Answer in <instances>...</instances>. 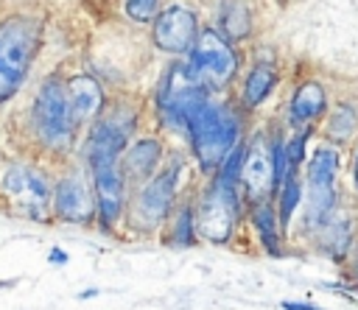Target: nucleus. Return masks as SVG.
Returning a JSON list of instances; mask_svg holds the SVG:
<instances>
[{"instance_id": "obj_21", "label": "nucleus", "mask_w": 358, "mask_h": 310, "mask_svg": "<svg viewBox=\"0 0 358 310\" xmlns=\"http://www.w3.org/2000/svg\"><path fill=\"white\" fill-rule=\"evenodd\" d=\"M296 204H299V179H296V173H291L280 187V226H285L291 221Z\"/></svg>"}, {"instance_id": "obj_2", "label": "nucleus", "mask_w": 358, "mask_h": 310, "mask_svg": "<svg viewBox=\"0 0 358 310\" xmlns=\"http://www.w3.org/2000/svg\"><path fill=\"white\" fill-rule=\"evenodd\" d=\"M39 28L28 17H8L0 25V103L8 101L25 81Z\"/></svg>"}, {"instance_id": "obj_28", "label": "nucleus", "mask_w": 358, "mask_h": 310, "mask_svg": "<svg viewBox=\"0 0 358 310\" xmlns=\"http://www.w3.org/2000/svg\"><path fill=\"white\" fill-rule=\"evenodd\" d=\"M355 274H358V257H355Z\"/></svg>"}, {"instance_id": "obj_24", "label": "nucleus", "mask_w": 358, "mask_h": 310, "mask_svg": "<svg viewBox=\"0 0 358 310\" xmlns=\"http://www.w3.org/2000/svg\"><path fill=\"white\" fill-rule=\"evenodd\" d=\"M305 140H308V134L305 131H299L288 145H285V156H288V165H291V173H296V168H299V162H302V151H305Z\"/></svg>"}, {"instance_id": "obj_20", "label": "nucleus", "mask_w": 358, "mask_h": 310, "mask_svg": "<svg viewBox=\"0 0 358 310\" xmlns=\"http://www.w3.org/2000/svg\"><path fill=\"white\" fill-rule=\"evenodd\" d=\"M355 131H358V115H355V109L352 106H336V112L330 115V120H327V134H330V140H336V142H347L350 137H355Z\"/></svg>"}, {"instance_id": "obj_25", "label": "nucleus", "mask_w": 358, "mask_h": 310, "mask_svg": "<svg viewBox=\"0 0 358 310\" xmlns=\"http://www.w3.org/2000/svg\"><path fill=\"white\" fill-rule=\"evenodd\" d=\"M285 310H319L316 304H308V302H282Z\"/></svg>"}, {"instance_id": "obj_12", "label": "nucleus", "mask_w": 358, "mask_h": 310, "mask_svg": "<svg viewBox=\"0 0 358 310\" xmlns=\"http://www.w3.org/2000/svg\"><path fill=\"white\" fill-rule=\"evenodd\" d=\"M53 209L59 218L70 223H90L92 218V198L87 184L78 176H64L53 193Z\"/></svg>"}, {"instance_id": "obj_18", "label": "nucleus", "mask_w": 358, "mask_h": 310, "mask_svg": "<svg viewBox=\"0 0 358 310\" xmlns=\"http://www.w3.org/2000/svg\"><path fill=\"white\" fill-rule=\"evenodd\" d=\"M252 221H255V229L260 232L263 246H266L268 251H277V246H280V223H277V218H274L271 204L255 201V207H252Z\"/></svg>"}, {"instance_id": "obj_6", "label": "nucleus", "mask_w": 358, "mask_h": 310, "mask_svg": "<svg viewBox=\"0 0 358 310\" xmlns=\"http://www.w3.org/2000/svg\"><path fill=\"white\" fill-rule=\"evenodd\" d=\"M235 221H238V190L215 182L199 207L196 232H201V237L213 243H224L229 240Z\"/></svg>"}, {"instance_id": "obj_1", "label": "nucleus", "mask_w": 358, "mask_h": 310, "mask_svg": "<svg viewBox=\"0 0 358 310\" xmlns=\"http://www.w3.org/2000/svg\"><path fill=\"white\" fill-rule=\"evenodd\" d=\"M185 128L193 137V148H196V156H199L201 168L204 170H213L238 145L241 120H238V115L229 106H218V103L204 101L190 115V120H187Z\"/></svg>"}, {"instance_id": "obj_19", "label": "nucleus", "mask_w": 358, "mask_h": 310, "mask_svg": "<svg viewBox=\"0 0 358 310\" xmlns=\"http://www.w3.org/2000/svg\"><path fill=\"white\" fill-rule=\"evenodd\" d=\"M221 28L229 39H243L249 34V11L243 0H224L221 6Z\"/></svg>"}, {"instance_id": "obj_13", "label": "nucleus", "mask_w": 358, "mask_h": 310, "mask_svg": "<svg viewBox=\"0 0 358 310\" xmlns=\"http://www.w3.org/2000/svg\"><path fill=\"white\" fill-rule=\"evenodd\" d=\"M67 95H70V106H73L76 120H90V117H95V115L101 112V106H103V89H101V84H98L92 75H87V73L73 75V78L67 81Z\"/></svg>"}, {"instance_id": "obj_10", "label": "nucleus", "mask_w": 358, "mask_h": 310, "mask_svg": "<svg viewBox=\"0 0 358 310\" xmlns=\"http://www.w3.org/2000/svg\"><path fill=\"white\" fill-rule=\"evenodd\" d=\"M241 182L252 201H266L268 190L274 187V151L263 137H255L246 148Z\"/></svg>"}, {"instance_id": "obj_17", "label": "nucleus", "mask_w": 358, "mask_h": 310, "mask_svg": "<svg viewBox=\"0 0 358 310\" xmlns=\"http://www.w3.org/2000/svg\"><path fill=\"white\" fill-rule=\"evenodd\" d=\"M322 232V243L333 257H344L350 249V221L344 215H330L327 223L319 229Z\"/></svg>"}, {"instance_id": "obj_14", "label": "nucleus", "mask_w": 358, "mask_h": 310, "mask_svg": "<svg viewBox=\"0 0 358 310\" xmlns=\"http://www.w3.org/2000/svg\"><path fill=\"white\" fill-rule=\"evenodd\" d=\"M327 109V92L322 84L316 81H305L296 87L294 98H291V106H288V117L294 126H302V123H310L313 117H319L322 112Z\"/></svg>"}, {"instance_id": "obj_4", "label": "nucleus", "mask_w": 358, "mask_h": 310, "mask_svg": "<svg viewBox=\"0 0 358 310\" xmlns=\"http://www.w3.org/2000/svg\"><path fill=\"white\" fill-rule=\"evenodd\" d=\"M338 151L330 145H322L310 162H308V204L305 218L310 229H322L327 218L336 212L338 198Z\"/></svg>"}, {"instance_id": "obj_23", "label": "nucleus", "mask_w": 358, "mask_h": 310, "mask_svg": "<svg viewBox=\"0 0 358 310\" xmlns=\"http://www.w3.org/2000/svg\"><path fill=\"white\" fill-rule=\"evenodd\" d=\"M126 14L137 22H151L157 14V0H126Z\"/></svg>"}, {"instance_id": "obj_27", "label": "nucleus", "mask_w": 358, "mask_h": 310, "mask_svg": "<svg viewBox=\"0 0 358 310\" xmlns=\"http://www.w3.org/2000/svg\"><path fill=\"white\" fill-rule=\"evenodd\" d=\"M352 176H355V184H358V154H355V168H352Z\"/></svg>"}, {"instance_id": "obj_15", "label": "nucleus", "mask_w": 358, "mask_h": 310, "mask_svg": "<svg viewBox=\"0 0 358 310\" xmlns=\"http://www.w3.org/2000/svg\"><path fill=\"white\" fill-rule=\"evenodd\" d=\"M162 159V145L157 140H137L123 156V173L131 179H148Z\"/></svg>"}, {"instance_id": "obj_11", "label": "nucleus", "mask_w": 358, "mask_h": 310, "mask_svg": "<svg viewBox=\"0 0 358 310\" xmlns=\"http://www.w3.org/2000/svg\"><path fill=\"white\" fill-rule=\"evenodd\" d=\"M176 195V168L151 176V182H145V187L137 195V218L143 226H157L165 221L171 204Z\"/></svg>"}, {"instance_id": "obj_8", "label": "nucleus", "mask_w": 358, "mask_h": 310, "mask_svg": "<svg viewBox=\"0 0 358 310\" xmlns=\"http://www.w3.org/2000/svg\"><path fill=\"white\" fill-rule=\"evenodd\" d=\"M3 190L11 195V201L28 218H45L48 215L50 190H48L45 179L39 173H34L31 168H22V165L8 168L6 176H3Z\"/></svg>"}, {"instance_id": "obj_3", "label": "nucleus", "mask_w": 358, "mask_h": 310, "mask_svg": "<svg viewBox=\"0 0 358 310\" xmlns=\"http://www.w3.org/2000/svg\"><path fill=\"white\" fill-rule=\"evenodd\" d=\"M187 70H190V75H193V81L199 87L221 89L238 73V56H235L232 45L218 31L204 28L201 36L196 39L193 50H190Z\"/></svg>"}, {"instance_id": "obj_5", "label": "nucleus", "mask_w": 358, "mask_h": 310, "mask_svg": "<svg viewBox=\"0 0 358 310\" xmlns=\"http://www.w3.org/2000/svg\"><path fill=\"white\" fill-rule=\"evenodd\" d=\"M95 187V207L103 226H112L123 209V173L117 168V151L109 148H87Z\"/></svg>"}, {"instance_id": "obj_7", "label": "nucleus", "mask_w": 358, "mask_h": 310, "mask_svg": "<svg viewBox=\"0 0 358 310\" xmlns=\"http://www.w3.org/2000/svg\"><path fill=\"white\" fill-rule=\"evenodd\" d=\"M36 123H39V131L48 142H64L70 140V131H73V123H76V115H73V106H70V95L64 92V87L50 78L42 84L39 95H36Z\"/></svg>"}, {"instance_id": "obj_9", "label": "nucleus", "mask_w": 358, "mask_h": 310, "mask_svg": "<svg viewBox=\"0 0 358 310\" xmlns=\"http://www.w3.org/2000/svg\"><path fill=\"white\" fill-rule=\"evenodd\" d=\"M196 14L185 6H171L159 11L154 22V42L168 53H187L196 45Z\"/></svg>"}, {"instance_id": "obj_22", "label": "nucleus", "mask_w": 358, "mask_h": 310, "mask_svg": "<svg viewBox=\"0 0 358 310\" xmlns=\"http://www.w3.org/2000/svg\"><path fill=\"white\" fill-rule=\"evenodd\" d=\"M196 240V223H193V212L185 207L173 223V243L176 246H193Z\"/></svg>"}, {"instance_id": "obj_26", "label": "nucleus", "mask_w": 358, "mask_h": 310, "mask_svg": "<svg viewBox=\"0 0 358 310\" xmlns=\"http://www.w3.org/2000/svg\"><path fill=\"white\" fill-rule=\"evenodd\" d=\"M50 263H67V254H62V251H53V254H50Z\"/></svg>"}, {"instance_id": "obj_16", "label": "nucleus", "mask_w": 358, "mask_h": 310, "mask_svg": "<svg viewBox=\"0 0 358 310\" xmlns=\"http://www.w3.org/2000/svg\"><path fill=\"white\" fill-rule=\"evenodd\" d=\"M277 84V73L271 64H255L252 73L246 75L243 81V103L246 106H257L268 98V92L274 89Z\"/></svg>"}]
</instances>
